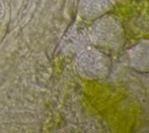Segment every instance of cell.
<instances>
[{"label":"cell","instance_id":"obj_6","mask_svg":"<svg viewBox=\"0 0 149 133\" xmlns=\"http://www.w3.org/2000/svg\"><path fill=\"white\" fill-rule=\"evenodd\" d=\"M115 1H117V2H127V1H129V0H115Z\"/></svg>","mask_w":149,"mask_h":133},{"label":"cell","instance_id":"obj_5","mask_svg":"<svg viewBox=\"0 0 149 133\" xmlns=\"http://www.w3.org/2000/svg\"><path fill=\"white\" fill-rule=\"evenodd\" d=\"M3 13H4V3L2 0H0V18H2Z\"/></svg>","mask_w":149,"mask_h":133},{"label":"cell","instance_id":"obj_4","mask_svg":"<svg viewBox=\"0 0 149 133\" xmlns=\"http://www.w3.org/2000/svg\"><path fill=\"white\" fill-rule=\"evenodd\" d=\"M148 48L149 43L147 40L140 41L131 48L128 52L129 64L135 70L139 72L148 71Z\"/></svg>","mask_w":149,"mask_h":133},{"label":"cell","instance_id":"obj_3","mask_svg":"<svg viewBox=\"0 0 149 133\" xmlns=\"http://www.w3.org/2000/svg\"><path fill=\"white\" fill-rule=\"evenodd\" d=\"M113 0H78V14L84 20H94L107 14L113 7Z\"/></svg>","mask_w":149,"mask_h":133},{"label":"cell","instance_id":"obj_1","mask_svg":"<svg viewBox=\"0 0 149 133\" xmlns=\"http://www.w3.org/2000/svg\"><path fill=\"white\" fill-rule=\"evenodd\" d=\"M88 38L92 44L104 51H114L122 46L125 32L122 22L113 14L96 18L88 29Z\"/></svg>","mask_w":149,"mask_h":133},{"label":"cell","instance_id":"obj_2","mask_svg":"<svg viewBox=\"0 0 149 133\" xmlns=\"http://www.w3.org/2000/svg\"><path fill=\"white\" fill-rule=\"evenodd\" d=\"M75 70L85 79L104 80L112 71V59L104 50L86 49L77 56Z\"/></svg>","mask_w":149,"mask_h":133}]
</instances>
